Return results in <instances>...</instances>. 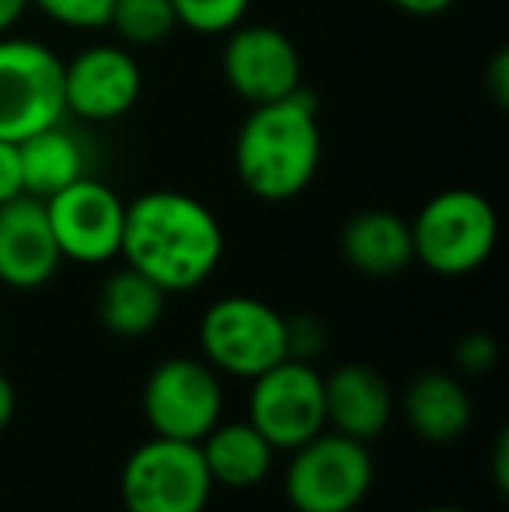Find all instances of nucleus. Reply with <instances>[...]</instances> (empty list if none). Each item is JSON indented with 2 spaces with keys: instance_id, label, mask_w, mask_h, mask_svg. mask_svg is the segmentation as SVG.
<instances>
[{
  "instance_id": "obj_1",
  "label": "nucleus",
  "mask_w": 509,
  "mask_h": 512,
  "mask_svg": "<svg viewBox=\"0 0 509 512\" xmlns=\"http://www.w3.org/2000/svg\"><path fill=\"white\" fill-rule=\"evenodd\" d=\"M119 255L164 293H189L217 272L224 227L203 199L154 189L126 203Z\"/></svg>"
},
{
  "instance_id": "obj_2",
  "label": "nucleus",
  "mask_w": 509,
  "mask_h": 512,
  "mask_svg": "<svg viewBox=\"0 0 509 512\" xmlns=\"http://www.w3.org/2000/svg\"><path fill=\"white\" fill-rule=\"evenodd\" d=\"M321 168L318 102L307 88L252 105L234 140V171L262 203H290Z\"/></svg>"
},
{
  "instance_id": "obj_3",
  "label": "nucleus",
  "mask_w": 509,
  "mask_h": 512,
  "mask_svg": "<svg viewBox=\"0 0 509 512\" xmlns=\"http://www.w3.org/2000/svg\"><path fill=\"white\" fill-rule=\"evenodd\" d=\"M412 227V255L436 276H471L492 258L499 241L496 206L475 189H443L426 199Z\"/></svg>"
},
{
  "instance_id": "obj_4",
  "label": "nucleus",
  "mask_w": 509,
  "mask_h": 512,
  "mask_svg": "<svg viewBox=\"0 0 509 512\" xmlns=\"http://www.w3.org/2000/svg\"><path fill=\"white\" fill-rule=\"evenodd\" d=\"M290 453L283 488L297 512H356L367 502L374 488L370 443L321 429Z\"/></svg>"
},
{
  "instance_id": "obj_5",
  "label": "nucleus",
  "mask_w": 509,
  "mask_h": 512,
  "mask_svg": "<svg viewBox=\"0 0 509 512\" xmlns=\"http://www.w3.org/2000/svg\"><path fill=\"white\" fill-rule=\"evenodd\" d=\"M213 478L199 443L154 436L126 457L119 495L126 512H206Z\"/></svg>"
},
{
  "instance_id": "obj_6",
  "label": "nucleus",
  "mask_w": 509,
  "mask_h": 512,
  "mask_svg": "<svg viewBox=\"0 0 509 512\" xmlns=\"http://www.w3.org/2000/svg\"><path fill=\"white\" fill-rule=\"evenodd\" d=\"M199 349L213 370L255 380L290 356L286 317L258 297H224L199 317Z\"/></svg>"
},
{
  "instance_id": "obj_7",
  "label": "nucleus",
  "mask_w": 509,
  "mask_h": 512,
  "mask_svg": "<svg viewBox=\"0 0 509 512\" xmlns=\"http://www.w3.org/2000/svg\"><path fill=\"white\" fill-rule=\"evenodd\" d=\"M63 119V60L39 39L0 35V140L21 143Z\"/></svg>"
},
{
  "instance_id": "obj_8",
  "label": "nucleus",
  "mask_w": 509,
  "mask_h": 512,
  "mask_svg": "<svg viewBox=\"0 0 509 512\" xmlns=\"http://www.w3.org/2000/svg\"><path fill=\"white\" fill-rule=\"evenodd\" d=\"M248 422L272 450H297L325 429V377L307 359L286 356L252 380Z\"/></svg>"
},
{
  "instance_id": "obj_9",
  "label": "nucleus",
  "mask_w": 509,
  "mask_h": 512,
  "mask_svg": "<svg viewBox=\"0 0 509 512\" xmlns=\"http://www.w3.org/2000/svg\"><path fill=\"white\" fill-rule=\"evenodd\" d=\"M224 411V387L203 359L175 356L150 370L143 384V418L154 436L199 443Z\"/></svg>"
},
{
  "instance_id": "obj_10",
  "label": "nucleus",
  "mask_w": 509,
  "mask_h": 512,
  "mask_svg": "<svg viewBox=\"0 0 509 512\" xmlns=\"http://www.w3.org/2000/svg\"><path fill=\"white\" fill-rule=\"evenodd\" d=\"M63 262L105 265L123 248L126 203L116 189L84 175L74 185L42 199Z\"/></svg>"
},
{
  "instance_id": "obj_11",
  "label": "nucleus",
  "mask_w": 509,
  "mask_h": 512,
  "mask_svg": "<svg viewBox=\"0 0 509 512\" xmlns=\"http://www.w3.org/2000/svg\"><path fill=\"white\" fill-rule=\"evenodd\" d=\"M224 81L241 102L265 105L304 88V63L293 39L276 25H234L220 53Z\"/></svg>"
},
{
  "instance_id": "obj_12",
  "label": "nucleus",
  "mask_w": 509,
  "mask_h": 512,
  "mask_svg": "<svg viewBox=\"0 0 509 512\" xmlns=\"http://www.w3.org/2000/svg\"><path fill=\"white\" fill-rule=\"evenodd\" d=\"M143 70L119 42H95L63 60V105L81 122H116L133 112Z\"/></svg>"
},
{
  "instance_id": "obj_13",
  "label": "nucleus",
  "mask_w": 509,
  "mask_h": 512,
  "mask_svg": "<svg viewBox=\"0 0 509 512\" xmlns=\"http://www.w3.org/2000/svg\"><path fill=\"white\" fill-rule=\"evenodd\" d=\"M60 265L63 255L42 199L14 196L0 203V283L11 290H39Z\"/></svg>"
},
{
  "instance_id": "obj_14",
  "label": "nucleus",
  "mask_w": 509,
  "mask_h": 512,
  "mask_svg": "<svg viewBox=\"0 0 509 512\" xmlns=\"http://www.w3.org/2000/svg\"><path fill=\"white\" fill-rule=\"evenodd\" d=\"M394 415L391 384L363 363H346L325 377V425L360 443H374L384 436Z\"/></svg>"
},
{
  "instance_id": "obj_15",
  "label": "nucleus",
  "mask_w": 509,
  "mask_h": 512,
  "mask_svg": "<svg viewBox=\"0 0 509 512\" xmlns=\"http://www.w3.org/2000/svg\"><path fill=\"white\" fill-rule=\"evenodd\" d=\"M342 258L353 265L360 276L387 279L405 272L415 262L412 255V227L405 216L391 209H363L349 216L339 234Z\"/></svg>"
},
{
  "instance_id": "obj_16",
  "label": "nucleus",
  "mask_w": 509,
  "mask_h": 512,
  "mask_svg": "<svg viewBox=\"0 0 509 512\" xmlns=\"http://www.w3.org/2000/svg\"><path fill=\"white\" fill-rule=\"evenodd\" d=\"M401 411H405L408 429L419 439L433 446L457 443L464 432L471 429V394L454 373L429 370L408 384L405 398H401Z\"/></svg>"
},
{
  "instance_id": "obj_17",
  "label": "nucleus",
  "mask_w": 509,
  "mask_h": 512,
  "mask_svg": "<svg viewBox=\"0 0 509 512\" xmlns=\"http://www.w3.org/2000/svg\"><path fill=\"white\" fill-rule=\"evenodd\" d=\"M199 453H203L213 485L234 488V492L262 485L276 464L272 443L248 418L245 422H217L199 439Z\"/></svg>"
},
{
  "instance_id": "obj_18",
  "label": "nucleus",
  "mask_w": 509,
  "mask_h": 512,
  "mask_svg": "<svg viewBox=\"0 0 509 512\" xmlns=\"http://www.w3.org/2000/svg\"><path fill=\"white\" fill-rule=\"evenodd\" d=\"M21 157V182L25 196L49 199L53 192L74 185L77 178L88 175V150L77 133H70L63 122L39 129L18 143Z\"/></svg>"
},
{
  "instance_id": "obj_19",
  "label": "nucleus",
  "mask_w": 509,
  "mask_h": 512,
  "mask_svg": "<svg viewBox=\"0 0 509 512\" xmlns=\"http://www.w3.org/2000/svg\"><path fill=\"white\" fill-rule=\"evenodd\" d=\"M164 300H168V293L161 286H154L147 276L123 265L98 290V321L119 338L150 335L164 317Z\"/></svg>"
},
{
  "instance_id": "obj_20",
  "label": "nucleus",
  "mask_w": 509,
  "mask_h": 512,
  "mask_svg": "<svg viewBox=\"0 0 509 512\" xmlns=\"http://www.w3.org/2000/svg\"><path fill=\"white\" fill-rule=\"evenodd\" d=\"M126 46H161L178 28L171 0H112L109 25Z\"/></svg>"
},
{
  "instance_id": "obj_21",
  "label": "nucleus",
  "mask_w": 509,
  "mask_h": 512,
  "mask_svg": "<svg viewBox=\"0 0 509 512\" xmlns=\"http://www.w3.org/2000/svg\"><path fill=\"white\" fill-rule=\"evenodd\" d=\"M252 0H171L178 28H189L196 35H227L241 25Z\"/></svg>"
},
{
  "instance_id": "obj_22",
  "label": "nucleus",
  "mask_w": 509,
  "mask_h": 512,
  "mask_svg": "<svg viewBox=\"0 0 509 512\" xmlns=\"http://www.w3.org/2000/svg\"><path fill=\"white\" fill-rule=\"evenodd\" d=\"M49 21L56 25L77 28V32H91V28L109 25L112 0H32Z\"/></svg>"
},
{
  "instance_id": "obj_23",
  "label": "nucleus",
  "mask_w": 509,
  "mask_h": 512,
  "mask_svg": "<svg viewBox=\"0 0 509 512\" xmlns=\"http://www.w3.org/2000/svg\"><path fill=\"white\" fill-rule=\"evenodd\" d=\"M457 366H461L464 373H489L492 366H496L499 359V345L492 335H485V331H471V335H464L461 342H457V352H454Z\"/></svg>"
},
{
  "instance_id": "obj_24",
  "label": "nucleus",
  "mask_w": 509,
  "mask_h": 512,
  "mask_svg": "<svg viewBox=\"0 0 509 512\" xmlns=\"http://www.w3.org/2000/svg\"><path fill=\"white\" fill-rule=\"evenodd\" d=\"M286 342H290V359H307L318 356V349L325 345V331L311 317H286Z\"/></svg>"
},
{
  "instance_id": "obj_25",
  "label": "nucleus",
  "mask_w": 509,
  "mask_h": 512,
  "mask_svg": "<svg viewBox=\"0 0 509 512\" xmlns=\"http://www.w3.org/2000/svg\"><path fill=\"white\" fill-rule=\"evenodd\" d=\"M14 196H25L18 143L0 140V203H7V199H14Z\"/></svg>"
},
{
  "instance_id": "obj_26",
  "label": "nucleus",
  "mask_w": 509,
  "mask_h": 512,
  "mask_svg": "<svg viewBox=\"0 0 509 512\" xmlns=\"http://www.w3.org/2000/svg\"><path fill=\"white\" fill-rule=\"evenodd\" d=\"M485 84H489V95L496 98V105L506 108L509 105V49H499V53L489 60Z\"/></svg>"
},
{
  "instance_id": "obj_27",
  "label": "nucleus",
  "mask_w": 509,
  "mask_h": 512,
  "mask_svg": "<svg viewBox=\"0 0 509 512\" xmlns=\"http://www.w3.org/2000/svg\"><path fill=\"white\" fill-rule=\"evenodd\" d=\"M387 4H394L398 11L412 14V18H436V14H447L457 0H387Z\"/></svg>"
},
{
  "instance_id": "obj_28",
  "label": "nucleus",
  "mask_w": 509,
  "mask_h": 512,
  "mask_svg": "<svg viewBox=\"0 0 509 512\" xmlns=\"http://www.w3.org/2000/svg\"><path fill=\"white\" fill-rule=\"evenodd\" d=\"M492 478H496L499 495H506L509 488V432H499L496 450H492Z\"/></svg>"
},
{
  "instance_id": "obj_29",
  "label": "nucleus",
  "mask_w": 509,
  "mask_h": 512,
  "mask_svg": "<svg viewBox=\"0 0 509 512\" xmlns=\"http://www.w3.org/2000/svg\"><path fill=\"white\" fill-rule=\"evenodd\" d=\"M32 7V0H0V35H7L21 18L25 11Z\"/></svg>"
},
{
  "instance_id": "obj_30",
  "label": "nucleus",
  "mask_w": 509,
  "mask_h": 512,
  "mask_svg": "<svg viewBox=\"0 0 509 512\" xmlns=\"http://www.w3.org/2000/svg\"><path fill=\"white\" fill-rule=\"evenodd\" d=\"M14 408H18V398H14V384L0 373V429H7L14 418Z\"/></svg>"
},
{
  "instance_id": "obj_31",
  "label": "nucleus",
  "mask_w": 509,
  "mask_h": 512,
  "mask_svg": "<svg viewBox=\"0 0 509 512\" xmlns=\"http://www.w3.org/2000/svg\"><path fill=\"white\" fill-rule=\"evenodd\" d=\"M419 512H471V509H461V506H429V509H419Z\"/></svg>"
}]
</instances>
